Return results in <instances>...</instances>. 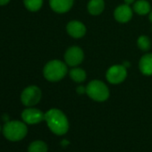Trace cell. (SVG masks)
Masks as SVG:
<instances>
[{
  "mask_svg": "<svg viewBox=\"0 0 152 152\" xmlns=\"http://www.w3.org/2000/svg\"><path fill=\"white\" fill-rule=\"evenodd\" d=\"M76 91H77L78 94H84L86 92V88L83 87V86H80L77 88V90H76Z\"/></svg>",
  "mask_w": 152,
  "mask_h": 152,
  "instance_id": "d6986e66",
  "label": "cell"
},
{
  "mask_svg": "<svg viewBox=\"0 0 152 152\" xmlns=\"http://www.w3.org/2000/svg\"><path fill=\"white\" fill-rule=\"evenodd\" d=\"M124 65L125 67H128V66H130V63H124Z\"/></svg>",
  "mask_w": 152,
  "mask_h": 152,
  "instance_id": "603a6c76",
  "label": "cell"
},
{
  "mask_svg": "<svg viewBox=\"0 0 152 152\" xmlns=\"http://www.w3.org/2000/svg\"><path fill=\"white\" fill-rule=\"evenodd\" d=\"M49 5L53 11L63 14L68 12L72 8L73 0H49Z\"/></svg>",
  "mask_w": 152,
  "mask_h": 152,
  "instance_id": "8fae6325",
  "label": "cell"
},
{
  "mask_svg": "<svg viewBox=\"0 0 152 152\" xmlns=\"http://www.w3.org/2000/svg\"><path fill=\"white\" fill-rule=\"evenodd\" d=\"M140 70L145 75H152V54H146L140 58Z\"/></svg>",
  "mask_w": 152,
  "mask_h": 152,
  "instance_id": "7c38bea8",
  "label": "cell"
},
{
  "mask_svg": "<svg viewBox=\"0 0 152 152\" xmlns=\"http://www.w3.org/2000/svg\"><path fill=\"white\" fill-rule=\"evenodd\" d=\"M67 72V67L64 63L59 60H52L48 62L44 69V77L49 82H58L62 80Z\"/></svg>",
  "mask_w": 152,
  "mask_h": 152,
  "instance_id": "3957f363",
  "label": "cell"
},
{
  "mask_svg": "<svg viewBox=\"0 0 152 152\" xmlns=\"http://www.w3.org/2000/svg\"><path fill=\"white\" fill-rule=\"evenodd\" d=\"M66 30L69 35L75 39L82 38L86 33L85 25L79 21H71L70 23H68Z\"/></svg>",
  "mask_w": 152,
  "mask_h": 152,
  "instance_id": "9c48e42d",
  "label": "cell"
},
{
  "mask_svg": "<svg viewBox=\"0 0 152 152\" xmlns=\"http://www.w3.org/2000/svg\"><path fill=\"white\" fill-rule=\"evenodd\" d=\"M41 91L38 86L31 85L26 87L21 94V101L25 107H33L41 99Z\"/></svg>",
  "mask_w": 152,
  "mask_h": 152,
  "instance_id": "5b68a950",
  "label": "cell"
},
{
  "mask_svg": "<svg viewBox=\"0 0 152 152\" xmlns=\"http://www.w3.org/2000/svg\"><path fill=\"white\" fill-rule=\"evenodd\" d=\"M114 16L119 23H127L132 17V11L128 5H122L115 10Z\"/></svg>",
  "mask_w": 152,
  "mask_h": 152,
  "instance_id": "30bf717a",
  "label": "cell"
},
{
  "mask_svg": "<svg viewBox=\"0 0 152 152\" xmlns=\"http://www.w3.org/2000/svg\"><path fill=\"white\" fill-rule=\"evenodd\" d=\"M70 77L76 83H83L86 79V72L81 68H73L70 71Z\"/></svg>",
  "mask_w": 152,
  "mask_h": 152,
  "instance_id": "2e32d148",
  "label": "cell"
},
{
  "mask_svg": "<svg viewBox=\"0 0 152 152\" xmlns=\"http://www.w3.org/2000/svg\"><path fill=\"white\" fill-rule=\"evenodd\" d=\"M22 118L25 124H37L45 120V114L38 108L30 107L22 112Z\"/></svg>",
  "mask_w": 152,
  "mask_h": 152,
  "instance_id": "52a82bcc",
  "label": "cell"
},
{
  "mask_svg": "<svg viewBox=\"0 0 152 152\" xmlns=\"http://www.w3.org/2000/svg\"><path fill=\"white\" fill-rule=\"evenodd\" d=\"M83 51L79 47H72L68 48L64 54L65 63L70 66H76L80 64L83 62Z\"/></svg>",
  "mask_w": 152,
  "mask_h": 152,
  "instance_id": "ba28073f",
  "label": "cell"
},
{
  "mask_svg": "<svg viewBox=\"0 0 152 152\" xmlns=\"http://www.w3.org/2000/svg\"><path fill=\"white\" fill-rule=\"evenodd\" d=\"M23 4L29 11L37 12L41 8L43 0H23Z\"/></svg>",
  "mask_w": 152,
  "mask_h": 152,
  "instance_id": "e0dca14e",
  "label": "cell"
},
{
  "mask_svg": "<svg viewBox=\"0 0 152 152\" xmlns=\"http://www.w3.org/2000/svg\"><path fill=\"white\" fill-rule=\"evenodd\" d=\"M45 121L49 130L56 135H64L69 130V122L66 115L57 108H51L46 112Z\"/></svg>",
  "mask_w": 152,
  "mask_h": 152,
  "instance_id": "6da1fadb",
  "label": "cell"
},
{
  "mask_svg": "<svg viewBox=\"0 0 152 152\" xmlns=\"http://www.w3.org/2000/svg\"><path fill=\"white\" fill-rule=\"evenodd\" d=\"M3 120L6 121V123L8 122V121H9V120H8V115H3Z\"/></svg>",
  "mask_w": 152,
  "mask_h": 152,
  "instance_id": "7402d4cb",
  "label": "cell"
},
{
  "mask_svg": "<svg viewBox=\"0 0 152 152\" xmlns=\"http://www.w3.org/2000/svg\"><path fill=\"white\" fill-rule=\"evenodd\" d=\"M0 132H1V126H0Z\"/></svg>",
  "mask_w": 152,
  "mask_h": 152,
  "instance_id": "d4e9b609",
  "label": "cell"
},
{
  "mask_svg": "<svg viewBox=\"0 0 152 152\" xmlns=\"http://www.w3.org/2000/svg\"><path fill=\"white\" fill-rule=\"evenodd\" d=\"M149 20L152 22V11H151V13L149 14Z\"/></svg>",
  "mask_w": 152,
  "mask_h": 152,
  "instance_id": "cb8c5ba5",
  "label": "cell"
},
{
  "mask_svg": "<svg viewBox=\"0 0 152 152\" xmlns=\"http://www.w3.org/2000/svg\"><path fill=\"white\" fill-rule=\"evenodd\" d=\"M133 10L137 14L144 15L150 12V5L147 0H138V1L134 3Z\"/></svg>",
  "mask_w": 152,
  "mask_h": 152,
  "instance_id": "5bb4252c",
  "label": "cell"
},
{
  "mask_svg": "<svg viewBox=\"0 0 152 152\" xmlns=\"http://www.w3.org/2000/svg\"><path fill=\"white\" fill-rule=\"evenodd\" d=\"M3 134L10 141L22 140L28 133V127L24 122L13 120L8 121L3 126Z\"/></svg>",
  "mask_w": 152,
  "mask_h": 152,
  "instance_id": "7a4b0ae2",
  "label": "cell"
},
{
  "mask_svg": "<svg viewBox=\"0 0 152 152\" xmlns=\"http://www.w3.org/2000/svg\"><path fill=\"white\" fill-rule=\"evenodd\" d=\"M127 76L126 67L124 64L111 66L107 72V80L112 84H118L124 82Z\"/></svg>",
  "mask_w": 152,
  "mask_h": 152,
  "instance_id": "8992f818",
  "label": "cell"
},
{
  "mask_svg": "<svg viewBox=\"0 0 152 152\" xmlns=\"http://www.w3.org/2000/svg\"><path fill=\"white\" fill-rule=\"evenodd\" d=\"M104 0H91L88 4V11L92 15H98L104 10Z\"/></svg>",
  "mask_w": 152,
  "mask_h": 152,
  "instance_id": "4fadbf2b",
  "label": "cell"
},
{
  "mask_svg": "<svg viewBox=\"0 0 152 152\" xmlns=\"http://www.w3.org/2000/svg\"><path fill=\"white\" fill-rule=\"evenodd\" d=\"M86 93L91 99L99 102L105 101L109 97V90L107 85L98 80H94L88 84Z\"/></svg>",
  "mask_w": 152,
  "mask_h": 152,
  "instance_id": "277c9868",
  "label": "cell"
},
{
  "mask_svg": "<svg viewBox=\"0 0 152 152\" xmlns=\"http://www.w3.org/2000/svg\"><path fill=\"white\" fill-rule=\"evenodd\" d=\"M124 2H125V4L126 5H131L132 3H133L134 2V0H124Z\"/></svg>",
  "mask_w": 152,
  "mask_h": 152,
  "instance_id": "44dd1931",
  "label": "cell"
},
{
  "mask_svg": "<svg viewBox=\"0 0 152 152\" xmlns=\"http://www.w3.org/2000/svg\"><path fill=\"white\" fill-rule=\"evenodd\" d=\"M137 45L141 50L147 51L150 48V40L147 36H140L138 39Z\"/></svg>",
  "mask_w": 152,
  "mask_h": 152,
  "instance_id": "ac0fdd59",
  "label": "cell"
},
{
  "mask_svg": "<svg viewBox=\"0 0 152 152\" xmlns=\"http://www.w3.org/2000/svg\"><path fill=\"white\" fill-rule=\"evenodd\" d=\"M10 2V0H0V7L1 6H6Z\"/></svg>",
  "mask_w": 152,
  "mask_h": 152,
  "instance_id": "ffe728a7",
  "label": "cell"
},
{
  "mask_svg": "<svg viewBox=\"0 0 152 152\" xmlns=\"http://www.w3.org/2000/svg\"><path fill=\"white\" fill-rule=\"evenodd\" d=\"M48 145L43 140H34L28 147V152H48Z\"/></svg>",
  "mask_w": 152,
  "mask_h": 152,
  "instance_id": "9a60e30c",
  "label": "cell"
}]
</instances>
